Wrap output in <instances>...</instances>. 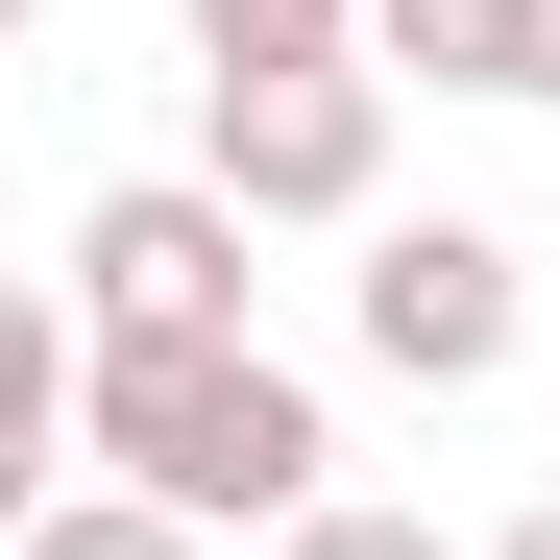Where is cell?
Returning a JSON list of instances; mask_svg holds the SVG:
<instances>
[{
  "mask_svg": "<svg viewBox=\"0 0 560 560\" xmlns=\"http://www.w3.org/2000/svg\"><path fill=\"white\" fill-rule=\"evenodd\" d=\"M73 463L147 512H196V536H293L341 488V415H317V365H268V341H98L73 365Z\"/></svg>",
  "mask_w": 560,
  "mask_h": 560,
  "instance_id": "obj_1",
  "label": "cell"
},
{
  "mask_svg": "<svg viewBox=\"0 0 560 560\" xmlns=\"http://www.w3.org/2000/svg\"><path fill=\"white\" fill-rule=\"evenodd\" d=\"M196 171L244 220H390V73L293 49V73H196Z\"/></svg>",
  "mask_w": 560,
  "mask_h": 560,
  "instance_id": "obj_2",
  "label": "cell"
},
{
  "mask_svg": "<svg viewBox=\"0 0 560 560\" xmlns=\"http://www.w3.org/2000/svg\"><path fill=\"white\" fill-rule=\"evenodd\" d=\"M244 196H220V171H122V196L98 220H73V268H49V293H73V341H244Z\"/></svg>",
  "mask_w": 560,
  "mask_h": 560,
  "instance_id": "obj_3",
  "label": "cell"
},
{
  "mask_svg": "<svg viewBox=\"0 0 560 560\" xmlns=\"http://www.w3.org/2000/svg\"><path fill=\"white\" fill-rule=\"evenodd\" d=\"M512 341H536V268L488 220H365V365L390 390H488Z\"/></svg>",
  "mask_w": 560,
  "mask_h": 560,
  "instance_id": "obj_4",
  "label": "cell"
},
{
  "mask_svg": "<svg viewBox=\"0 0 560 560\" xmlns=\"http://www.w3.org/2000/svg\"><path fill=\"white\" fill-rule=\"evenodd\" d=\"M365 73L439 98H560V0H365Z\"/></svg>",
  "mask_w": 560,
  "mask_h": 560,
  "instance_id": "obj_5",
  "label": "cell"
},
{
  "mask_svg": "<svg viewBox=\"0 0 560 560\" xmlns=\"http://www.w3.org/2000/svg\"><path fill=\"white\" fill-rule=\"evenodd\" d=\"M73 365H98V341H73V293H25V268H0V560L49 536V439H73Z\"/></svg>",
  "mask_w": 560,
  "mask_h": 560,
  "instance_id": "obj_6",
  "label": "cell"
},
{
  "mask_svg": "<svg viewBox=\"0 0 560 560\" xmlns=\"http://www.w3.org/2000/svg\"><path fill=\"white\" fill-rule=\"evenodd\" d=\"M293 49H365V0H196V73H293Z\"/></svg>",
  "mask_w": 560,
  "mask_h": 560,
  "instance_id": "obj_7",
  "label": "cell"
},
{
  "mask_svg": "<svg viewBox=\"0 0 560 560\" xmlns=\"http://www.w3.org/2000/svg\"><path fill=\"white\" fill-rule=\"evenodd\" d=\"M25 560H220V536H196V512H147V488H49Z\"/></svg>",
  "mask_w": 560,
  "mask_h": 560,
  "instance_id": "obj_8",
  "label": "cell"
},
{
  "mask_svg": "<svg viewBox=\"0 0 560 560\" xmlns=\"http://www.w3.org/2000/svg\"><path fill=\"white\" fill-rule=\"evenodd\" d=\"M268 560H463V536H439V512H390V488H317Z\"/></svg>",
  "mask_w": 560,
  "mask_h": 560,
  "instance_id": "obj_9",
  "label": "cell"
},
{
  "mask_svg": "<svg viewBox=\"0 0 560 560\" xmlns=\"http://www.w3.org/2000/svg\"><path fill=\"white\" fill-rule=\"evenodd\" d=\"M488 560H560V488H536V512H512V536H488Z\"/></svg>",
  "mask_w": 560,
  "mask_h": 560,
  "instance_id": "obj_10",
  "label": "cell"
},
{
  "mask_svg": "<svg viewBox=\"0 0 560 560\" xmlns=\"http://www.w3.org/2000/svg\"><path fill=\"white\" fill-rule=\"evenodd\" d=\"M0 25H49V0H0Z\"/></svg>",
  "mask_w": 560,
  "mask_h": 560,
  "instance_id": "obj_11",
  "label": "cell"
}]
</instances>
